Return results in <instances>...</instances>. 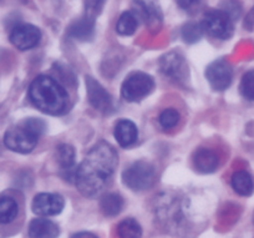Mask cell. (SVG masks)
<instances>
[{"label":"cell","instance_id":"1","mask_svg":"<svg viewBox=\"0 0 254 238\" xmlns=\"http://www.w3.org/2000/svg\"><path fill=\"white\" fill-rule=\"evenodd\" d=\"M117 152L105 141L95 145L79 167L75 170L74 182L77 190L86 197H92L102 191L117 166Z\"/></svg>","mask_w":254,"mask_h":238},{"label":"cell","instance_id":"2","mask_svg":"<svg viewBox=\"0 0 254 238\" xmlns=\"http://www.w3.org/2000/svg\"><path fill=\"white\" fill-rule=\"evenodd\" d=\"M29 97L34 106L53 116L65 114L69 107V95L66 90L56 80L46 75L34 79L29 87Z\"/></svg>","mask_w":254,"mask_h":238},{"label":"cell","instance_id":"3","mask_svg":"<svg viewBox=\"0 0 254 238\" xmlns=\"http://www.w3.org/2000/svg\"><path fill=\"white\" fill-rule=\"evenodd\" d=\"M45 122L40 119H26L5 132L4 144L19 154H29L38 145L39 137L45 131Z\"/></svg>","mask_w":254,"mask_h":238},{"label":"cell","instance_id":"4","mask_svg":"<svg viewBox=\"0 0 254 238\" xmlns=\"http://www.w3.org/2000/svg\"><path fill=\"white\" fill-rule=\"evenodd\" d=\"M156 180V171L151 163L137 161L122 173V181L132 191H145L152 187Z\"/></svg>","mask_w":254,"mask_h":238},{"label":"cell","instance_id":"5","mask_svg":"<svg viewBox=\"0 0 254 238\" xmlns=\"http://www.w3.org/2000/svg\"><path fill=\"white\" fill-rule=\"evenodd\" d=\"M155 87L153 79L145 73L131 74L122 84V97L127 101H140L147 96Z\"/></svg>","mask_w":254,"mask_h":238},{"label":"cell","instance_id":"6","mask_svg":"<svg viewBox=\"0 0 254 238\" xmlns=\"http://www.w3.org/2000/svg\"><path fill=\"white\" fill-rule=\"evenodd\" d=\"M204 30L217 39H228L233 34V20L224 10H209L202 23Z\"/></svg>","mask_w":254,"mask_h":238},{"label":"cell","instance_id":"7","mask_svg":"<svg viewBox=\"0 0 254 238\" xmlns=\"http://www.w3.org/2000/svg\"><path fill=\"white\" fill-rule=\"evenodd\" d=\"M206 78L212 89L216 91H223L231 85L233 71L228 63L224 60H217L207 68Z\"/></svg>","mask_w":254,"mask_h":238},{"label":"cell","instance_id":"8","mask_svg":"<svg viewBox=\"0 0 254 238\" xmlns=\"http://www.w3.org/2000/svg\"><path fill=\"white\" fill-rule=\"evenodd\" d=\"M41 39V33L36 26L30 24L18 25L11 30L10 41L19 50H30L39 45Z\"/></svg>","mask_w":254,"mask_h":238},{"label":"cell","instance_id":"9","mask_svg":"<svg viewBox=\"0 0 254 238\" xmlns=\"http://www.w3.org/2000/svg\"><path fill=\"white\" fill-rule=\"evenodd\" d=\"M64 198L56 193H39L33 201V212L39 216H56L64 210Z\"/></svg>","mask_w":254,"mask_h":238},{"label":"cell","instance_id":"10","mask_svg":"<svg viewBox=\"0 0 254 238\" xmlns=\"http://www.w3.org/2000/svg\"><path fill=\"white\" fill-rule=\"evenodd\" d=\"M86 90H87V99L92 107L101 112H106L111 110L112 100L109 92L97 82L95 79L86 76Z\"/></svg>","mask_w":254,"mask_h":238},{"label":"cell","instance_id":"11","mask_svg":"<svg viewBox=\"0 0 254 238\" xmlns=\"http://www.w3.org/2000/svg\"><path fill=\"white\" fill-rule=\"evenodd\" d=\"M161 70L165 75L175 79V80H181L185 76L186 64L183 61V58L177 53H168L161 59L160 61Z\"/></svg>","mask_w":254,"mask_h":238},{"label":"cell","instance_id":"12","mask_svg":"<svg viewBox=\"0 0 254 238\" xmlns=\"http://www.w3.org/2000/svg\"><path fill=\"white\" fill-rule=\"evenodd\" d=\"M115 139L122 147H128L136 142L138 137L137 126L130 120H121L115 126Z\"/></svg>","mask_w":254,"mask_h":238},{"label":"cell","instance_id":"13","mask_svg":"<svg viewBox=\"0 0 254 238\" xmlns=\"http://www.w3.org/2000/svg\"><path fill=\"white\" fill-rule=\"evenodd\" d=\"M59 227L53 221L45 218H35L29 225L30 238H56L59 236Z\"/></svg>","mask_w":254,"mask_h":238},{"label":"cell","instance_id":"14","mask_svg":"<svg viewBox=\"0 0 254 238\" xmlns=\"http://www.w3.org/2000/svg\"><path fill=\"white\" fill-rule=\"evenodd\" d=\"M194 166L198 171L204 173H211L218 167V156L214 151L208 149H199L194 152L193 156Z\"/></svg>","mask_w":254,"mask_h":238},{"label":"cell","instance_id":"15","mask_svg":"<svg viewBox=\"0 0 254 238\" xmlns=\"http://www.w3.org/2000/svg\"><path fill=\"white\" fill-rule=\"evenodd\" d=\"M95 29V18L91 15H85L84 18L79 19L72 23L69 28V35L77 40L86 41L92 38Z\"/></svg>","mask_w":254,"mask_h":238},{"label":"cell","instance_id":"16","mask_svg":"<svg viewBox=\"0 0 254 238\" xmlns=\"http://www.w3.org/2000/svg\"><path fill=\"white\" fill-rule=\"evenodd\" d=\"M58 161L60 163L63 171L67 172L66 178L69 180H74V173H75V151L70 145H60L58 147Z\"/></svg>","mask_w":254,"mask_h":238},{"label":"cell","instance_id":"17","mask_svg":"<svg viewBox=\"0 0 254 238\" xmlns=\"http://www.w3.org/2000/svg\"><path fill=\"white\" fill-rule=\"evenodd\" d=\"M232 187L238 195L251 196L254 191L253 178L247 171H237L232 176Z\"/></svg>","mask_w":254,"mask_h":238},{"label":"cell","instance_id":"18","mask_svg":"<svg viewBox=\"0 0 254 238\" xmlns=\"http://www.w3.org/2000/svg\"><path fill=\"white\" fill-rule=\"evenodd\" d=\"M19 213L18 202L13 197H0V225H8L13 222Z\"/></svg>","mask_w":254,"mask_h":238},{"label":"cell","instance_id":"19","mask_svg":"<svg viewBox=\"0 0 254 238\" xmlns=\"http://www.w3.org/2000/svg\"><path fill=\"white\" fill-rule=\"evenodd\" d=\"M122 206H124V201H122L121 196L116 195V193H107L101 198V202H100L102 212L109 217L119 215L122 210Z\"/></svg>","mask_w":254,"mask_h":238},{"label":"cell","instance_id":"20","mask_svg":"<svg viewBox=\"0 0 254 238\" xmlns=\"http://www.w3.org/2000/svg\"><path fill=\"white\" fill-rule=\"evenodd\" d=\"M138 26V20L136 18L135 14L132 11H125L121 16H120L119 21L116 25V31L120 35L130 36L136 31Z\"/></svg>","mask_w":254,"mask_h":238},{"label":"cell","instance_id":"21","mask_svg":"<svg viewBox=\"0 0 254 238\" xmlns=\"http://www.w3.org/2000/svg\"><path fill=\"white\" fill-rule=\"evenodd\" d=\"M117 235L120 238H141L142 230L137 221L133 218H126L117 227Z\"/></svg>","mask_w":254,"mask_h":238},{"label":"cell","instance_id":"22","mask_svg":"<svg viewBox=\"0 0 254 238\" xmlns=\"http://www.w3.org/2000/svg\"><path fill=\"white\" fill-rule=\"evenodd\" d=\"M241 92L244 99L254 101V69L244 74L242 78Z\"/></svg>","mask_w":254,"mask_h":238},{"label":"cell","instance_id":"23","mask_svg":"<svg viewBox=\"0 0 254 238\" xmlns=\"http://www.w3.org/2000/svg\"><path fill=\"white\" fill-rule=\"evenodd\" d=\"M203 30L204 29L201 24L190 23L182 29V36L187 43H196L201 39Z\"/></svg>","mask_w":254,"mask_h":238},{"label":"cell","instance_id":"24","mask_svg":"<svg viewBox=\"0 0 254 238\" xmlns=\"http://www.w3.org/2000/svg\"><path fill=\"white\" fill-rule=\"evenodd\" d=\"M158 121H160V125L165 130L173 129L180 122V114L175 109H166L165 111L161 112Z\"/></svg>","mask_w":254,"mask_h":238},{"label":"cell","instance_id":"25","mask_svg":"<svg viewBox=\"0 0 254 238\" xmlns=\"http://www.w3.org/2000/svg\"><path fill=\"white\" fill-rule=\"evenodd\" d=\"M104 1L105 0H86L87 15H91L95 18V15H96L100 11V9H101Z\"/></svg>","mask_w":254,"mask_h":238},{"label":"cell","instance_id":"26","mask_svg":"<svg viewBox=\"0 0 254 238\" xmlns=\"http://www.w3.org/2000/svg\"><path fill=\"white\" fill-rule=\"evenodd\" d=\"M176 3H177V5L180 6V8L182 9H190L192 6H194V4L198 1V0H175Z\"/></svg>","mask_w":254,"mask_h":238},{"label":"cell","instance_id":"27","mask_svg":"<svg viewBox=\"0 0 254 238\" xmlns=\"http://www.w3.org/2000/svg\"><path fill=\"white\" fill-rule=\"evenodd\" d=\"M244 25H246L247 29H253V26H254V8L252 9L251 13L247 15L246 23H244Z\"/></svg>","mask_w":254,"mask_h":238},{"label":"cell","instance_id":"28","mask_svg":"<svg viewBox=\"0 0 254 238\" xmlns=\"http://www.w3.org/2000/svg\"><path fill=\"white\" fill-rule=\"evenodd\" d=\"M71 238H97V237L90 232H80V233H76V235L72 236Z\"/></svg>","mask_w":254,"mask_h":238},{"label":"cell","instance_id":"29","mask_svg":"<svg viewBox=\"0 0 254 238\" xmlns=\"http://www.w3.org/2000/svg\"><path fill=\"white\" fill-rule=\"evenodd\" d=\"M138 1H143V5H145V4H147V1H146V0H138Z\"/></svg>","mask_w":254,"mask_h":238}]
</instances>
